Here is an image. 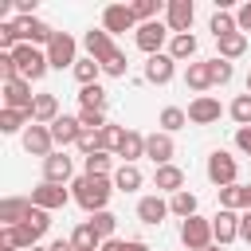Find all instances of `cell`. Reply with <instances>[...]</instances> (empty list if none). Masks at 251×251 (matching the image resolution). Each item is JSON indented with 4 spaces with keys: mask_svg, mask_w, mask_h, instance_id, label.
Segmentation results:
<instances>
[{
    "mask_svg": "<svg viewBox=\"0 0 251 251\" xmlns=\"http://www.w3.org/2000/svg\"><path fill=\"white\" fill-rule=\"evenodd\" d=\"M212 220H204V216H188L184 224H180V243L188 247V251H208L212 247Z\"/></svg>",
    "mask_w": 251,
    "mask_h": 251,
    "instance_id": "2",
    "label": "cell"
},
{
    "mask_svg": "<svg viewBox=\"0 0 251 251\" xmlns=\"http://www.w3.org/2000/svg\"><path fill=\"white\" fill-rule=\"evenodd\" d=\"M71 243H75V251H98V247H102V235H98L90 224H78V227L71 231Z\"/></svg>",
    "mask_w": 251,
    "mask_h": 251,
    "instance_id": "25",
    "label": "cell"
},
{
    "mask_svg": "<svg viewBox=\"0 0 251 251\" xmlns=\"http://www.w3.org/2000/svg\"><path fill=\"white\" fill-rule=\"evenodd\" d=\"M208 27H212V35H216V39H224V35H235V31H239V24H235V16H231L227 8H220V12L212 16V24H208Z\"/></svg>",
    "mask_w": 251,
    "mask_h": 251,
    "instance_id": "28",
    "label": "cell"
},
{
    "mask_svg": "<svg viewBox=\"0 0 251 251\" xmlns=\"http://www.w3.org/2000/svg\"><path fill=\"white\" fill-rule=\"evenodd\" d=\"M75 51H78L75 35L55 31V39L47 43V63H51V67H59V71H63V67H71V71H75V63H78V59H75Z\"/></svg>",
    "mask_w": 251,
    "mask_h": 251,
    "instance_id": "5",
    "label": "cell"
},
{
    "mask_svg": "<svg viewBox=\"0 0 251 251\" xmlns=\"http://www.w3.org/2000/svg\"><path fill=\"white\" fill-rule=\"evenodd\" d=\"M216 192H220V204H224L227 212L243 208V184H227V188H216Z\"/></svg>",
    "mask_w": 251,
    "mask_h": 251,
    "instance_id": "40",
    "label": "cell"
},
{
    "mask_svg": "<svg viewBox=\"0 0 251 251\" xmlns=\"http://www.w3.org/2000/svg\"><path fill=\"white\" fill-rule=\"evenodd\" d=\"M165 216H169V204L161 196H141L137 200V220L141 224H161Z\"/></svg>",
    "mask_w": 251,
    "mask_h": 251,
    "instance_id": "21",
    "label": "cell"
},
{
    "mask_svg": "<svg viewBox=\"0 0 251 251\" xmlns=\"http://www.w3.org/2000/svg\"><path fill=\"white\" fill-rule=\"evenodd\" d=\"M86 224H90V227H94V231L102 235V243H106V239H114V227H118V216H114V212H94V216H90Z\"/></svg>",
    "mask_w": 251,
    "mask_h": 251,
    "instance_id": "33",
    "label": "cell"
},
{
    "mask_svg": "<svg viewBox=\"0 0 251 251\" xmlns=\"http://www.w3.org/2000/svg\"><path fill=\"white\" fill-rule=\"evenodd\" d=\"M212 235H216V243L224 247V243H231V239H239V216L235 212H227V208H220L216 216H212Z\"/></svg>",
    "mask_w": 251,
    "mask_h": 251,
    "instance_id": "15",
    "label": "cell"
},
{
    "mask_svg": "<svg viewBox=\"0 0 251 251\" xmlns=\"http://www.w3.org/2000/svg\"><path fill=\"white\" fill-rule=\"evenodd\" d=\"M51 137H55V145H78V137H82V126H78V118H71V114H59V118L51 122Z\"/></svg>",
    "mask_w": 251,
    "mask_h": 251,
    "instance_id": "16",
    "label": "cell"
},
{
    "mask_svg": "<svg viewBox=\"0 0 251 251\" xmlns=\"http://www.w3.org/2000/svg\"><path fill=\"white\" fill-rule=\"evenodd\" d=\"M184 82H188L192 90H208V86H212V71H208V63H188Z\"/></svg>",
    "mask_w": 251,
    "mask_h": 251,
    "instance_id": "29",
    "label": "cell"
},
{
    "mask_svg": "<svg viewBox=\"0 0 251 251\" xmlns=\"http://www.w3.org/2000/svg\"><path fill=\"white\" fill-rule=\"evenodd\" d=\"M192 0H169V31L173 35H188V27H192Z\"/></svg>",
    "mask_w": 251,
    "mask_h": 251,
    "instance_id": "12",
    "label": "cell"
},
{
    "mask_svg": "<svg viewBox=\"0 0 251 251\" xmlns=\"http://www.w3.org/2000/svg\"><path fill=\"white\" fill-rule=\"evenodd\" d=\"M169 212H173V216H184V220H188V216H196V196H192L188 188L173 192V196H169Z\"/></svg>",
    "mask_w": 251,
    "mask_h": 251,
    "instance_id": "27",
    "label": "cell"
},
{
    "mask_svg": "<svg viewBox=\"0 0 251 251\" xmlns=\"http://www.w3.org/2000/svg\"><path fill=\"white\" fill-rule=\"evenodd\" d=\"M51 251H75V243H71V239H55V243H51Z\"/></svg>",
    "mask_w": 251,
    "mask_h": 251,
    "instance_id": "50",
    "label": "cell"
},
{
    "mask_svg": "<svg viewBox=\"0 0 251 251\" xmlns=\"http://www.w3.org/2000/svg\"><path fill=\"white\" fill-rule=\"evenodd\" d=\"M137 47L145 51V55H161V47H165V39H169V24H161V20H153V24H137Z\"/></svg>",
    "mask_w": 251,
    "mask_h": 251,
    "instance_id": "6",
    "label": "cell"
},
{
    "mask_svg": "<svg viewBox=\"0 0 251 251\" xmlns=\"http://www.w3.org/2000/svg\"><path fill=\"white\" fill-rule=\"evenodd\" d=\"M220 102L212 98V94H200V98H192L188 102V122H196V126H212V122H220Z\"/></svg>",
    "mask_w": 251,
    "mask_h": 251,
    "instance_id": "9",
    "label": "cell"
},
{
    "mask_svg": "<svg viewBox=\"0 0 251 251\" xmlns=\"http://www.w3.org/2000/svg\"><path fill=\"white\" fill-rule=\"evenodd\" d=\"M67 200H71V192H67L63 184H47V180H43L39 188H31V204H35V208H43V212H51V208H63Z\"/></svg>",
    "mask_w": 251,
    "mask_h": 251,
    "instance_id": "11",
    "label": "cell"
},
{
    "mask_svg": "<svg viewBox=\"0 0 251 251\" xmlns=\"http://www.w3.org/2000/svg\"><path fill=\"white\" fill-rule=\"evenodd\" d=\"M98 75H102V63H94V59H78V63H75V78H78L82 86H94Z\"/></svg>",
    "mask_w": 251,
    "mask_h": 251,
    "instance_id": "34",
    "label": "cell"
},
{
    "mask_svg": "<svg viewBox=\"0 0 251 251\" xmlns=\"http://www.w3.org/2000/svg\"><path fill=\"white\" fill-rule=\"evenodd\" d=\"M75 192V200L94 216V212H106V200H110V176H90V173H82V176H75V184H71Z\"/></svg>",
    "mask_w": 251,
    "mask_h": 251,
    "instance_id": "1",
    "label": "cell"
},
{
    "mask_svg": "<svg viewBox=\"0 0 251 251\" xmlns=\"http://www.w3.org/2000/svg\"><path fill=\"white\" fill-rule=\"evenodd\" d=\"M82 43H86V51H90V59H94V63H106V59H110V55H114V51H118V47H114V39H110V31H106V27H98V31H94V27H90V31H86V35H82Z\"/></svg>",
    "mask_w": 251,
    "mask_h": 251,
    "instance_id": "14",
    "label": "cell"
},
{
    "mask_svg": "<svg viewBox=\"0 0 251 251\" xmlns=\"http://www.w3.org/2000/svg\"><path fill=\"white\" fill-rule=\"evenodd\" d=\"M114 188H122V192L141 188V169H137V165H122V169L114 173Z\"/></svg>",
    "mask_w": 251,
    "mask_h": 251,
    "instance_id": "30",
    "label": "cell"
},
{
    "mask_svg": "<svg viewBox=\"0 0 251 251\" xmlns=\"http://www.w3.org/2000/svg\"><path fill=\"white\" fill-rule=\"evenodd\" d=\"M216 43H220V59H227V63H231V59H239V55L247 51V35H243V31L224 35V39H216Z\"/></svg>",
    "mask_w": 251,
    "mask_h": 251,
    "instance_id": "26",
    "label": "cell"
},
{
    "mask_svg": "<svg viewBox=\"0 0 251 251\" xmlns=\"http://www.w3.org/2000/svg\"><path fill=\"white\" fill-rule=\"evenodd\" d=\"M0 251H8V247H0Z\"/></svg>",
    "mask_w": 251,
    "mask_h": 251,
    "instance_id": "56",
    "label": "cell"
},
{
    "mask_svg": "<svg viewBox=\"0 0 251 251\" xmlns=\"http://www.w3.org/2000/svg\"><path fill=\"white\" fill-rule=\"evenodd\" d=\"M126 67H129V63H126V55H122V51H114V55L102 63V71H106V75H114V78H122V75H126Z\"/></svg>",
    "mask_w": 251,
    "mask_h": 251,
    "instance_id": "45",
    "label": "cell"
},
{
    "mask_svg": "<svg viewBox=\"0 0 251 251\" xmlns=\"http://www.w3.org/2000/svg\"><path fill=\"white\" fill-rule=\"evenodd\" d=\"M239 239H247V243H251V208L239 216Z\"/></svg>",
    "mask_w": 251,
    "mask_h": 251,
    "instance_id": "48",
    "label": "cell"
},
{
    "mask_svg": "<svg viewBox=\"0 0 251 251\" xmlns=\"http://www.w3.org/2000/svg\"><path fill=\"white\" fill-rule=\"evenodd\" d=\"M16 27H20V39H27V43H51V39H55V31H51L43 20H35V16L16 20Z\"/></svg>",
    "mask_w": 251,
    "mask_h": 251,
    "instance_id": "20",
    "label": "cell"
},
{
    "mask_svg": "<svg viewBox=\"0 0 251 251\" xmlns=\"http://www.w3.org/2000/svg\"><path fill=\"white\" fill-rule=\"evenodd\" d=\"M173 71H176V59L173 55H149V63H145V78L149 82H157V86H165L169 78H173Z\"/></svg>",
    "mask_w": 251,
    "mask_h": 251,
    "instance_id": "18",
    "label": "cell"
},
{
    "mask_svg": "<svg viewBox=\"0 0 251 251\" xmlns=\"http://www.w3.org/2000/svg\"><path fill=\"white\" fill-rule=\"evenodd\" d=\"M243 208H251V184H243Z\"/></svg>",
    "mask_w": 251,
    "mask_h": 251,
    "instance_id": "52",
    "label": "cell"
},
{
    "mask_svg": "<svg viewBox=\"0 0 251 251\" xmlns=\"http://www.w3.org/2000/svg\"><path fill=\"white\" fill-rule=\"evenodd\" d=\"M55 118H59V98H55V94H35L31 122H39V126H51Z\"/></svg>",
    "mask_w": 251,
    "mask_h": 251,
    "instance_id": "22",
    "label": "cell"
},
{
    "mask_svg": "<svg viewBox=\"0 0 251 251\" xmlns=\"http://www.w3.org/2000/svg\"><path fill=\"white\" fill-rule=\"evenodd\" d=\"M173 153H176V145H173V137L169 133H149L145 137V157L161 169V165H173Z\"/></svg>",
    "mask_w": 251,
    "mask_h": 251,
    "instance_id": "10",
    "label": "cell"
},
{
    "mask_svg": "<svg viewBox=\"0 0 251 251\" xmlns=\"http://www.w3.org/2000/svg\"><path fill=\"white\" fill-rule=\"evenodd\" d=\"M51 145H55V137H51V126H39V122H31L27 129H24V149L31 153V157H51Z\"/></svg>",
    "mask_w": 251,
    "mask_h": 251,
    "instance_id": "8",
    "label": "cell"
},
{
    "mask_svg": "<svg viewBox=\"0 0 251 251\" xmlns=\"http://www.w3.org/2000/svg\"><path fill=\"white\" fill-rule=\"evenodd\" d=\"M208 71H212V86H227L231 75H235L227 59H208Z\"/></svg>",
    "mask_w": 251,
    "mask_h": 251,
    "instance_id": "37",
    "label": "cell"
},
{
    "mask_svg": "<svg viewBox=\"0 0 251 251\" xmlns=\"http://www.w3.org/2000/svg\"><path fill=\"white\" fill-rule=\"evenodd\" d=\"M129 8H133V16H137L141 24H153V16H157V8H161V4H157V0H133Z\"/></svg>",
    "mask_w": 251,
    "mask_h": 251,
    "instance_id": "43",
    "label": "cell"
},
{
    "mask_svg": "<svg viewBox=\"0 0 251 251\" xmlns=\"http://www.w3.org/2000/svg\"><path fill=\"white\" fill-rule=\"evenodd\" d=\"M71 173H75V165H71L67 153H51V157L43 161V180H47V184H67Z\"/></svg>",
    "mask_w": 251,
    "mask_h": 251,
    "instance_id": "17",
    "label": "cell"
},
{
    "mask_svg": "<svg viewBox=\"0 0 251 251\" xmlns=\"http://www.w3.org/2000/svg\"><path fill=\"white\" fill-rule=\"evenodd\" d=\"M153 184H157L161 192H169V196H173V192H180V184H184V173H180L176 165H161V169L153 173Z\"/></svg>",
    "mask_w": 251,
    "mask_h": 251,
    "instance_id": "23",
    "label": "cell"
},
{
    "mask_svg": "<svg viewBox=\"0 0 251 251\" xmlns=\"http://www.w3.org/2000/svg\"><path fill=\"white\" fill-rule=\"evenodd\" d=\"M24 122H31L27 110H0V129H4V133H16Z\"/></svg>",
    "mask_w": 251,
    "mask_h": 251,
    "instance_id": "38",
    "label": "cell"
},
{
    "mask_svg": "<svg viewBox=\"0 0 251 251\" xmlns=\"http://www.w3.org/2000/svg\"><path fill=\"white\" fill-rule=\"evenodd\" d=\"M235 145H239L243 153H251V126H243V129H235Z\"/></svg>",
    "mask_w": 251,
    "mask_h": 251,
    "instance_id": "47",
    "label": "cell"
},
{
    "mask_svg": "<svg viewBox=\"0 0 251 251\" xmlns=\"http://www.w3.org/2000/svg\"><path fill=\"white\" fill-rule=\"evenodd\" d=\"M137 24V16H133V8L129 4H110L106 12H102V27L114 35V31H129Z\"/></svg>",
    "mask_w": 251,
    "mask_h": 251,
    "instance_id": "13",
    "label": "cell"
},
{
    "mask_svg": "<svg viewBox=\"0 0 251 251\" xmlns=\"http://www.w3.org/2000/svg\"><path fill=\"white\" fill-rule=\"evenodd\" d=\"M169 55L173 59H192L196 55V35L188 31V35H173L169 39Z\"/></svg>",
    "mask_w": 251,
    "mask_h": 251,
    "instance_id": "31",
    "label": "cell"
},
{
    "mask_svg": "<svg viewBox=\"0 0 251 251\" xmlns=\"http://www.w3.org/2000/svg\"><path fill=\"white\" fill-rule=\"evenodd\" d=\"M12 55H16V67H20V78H27V82L43 78V75H47V67H51V63H47V55H43V51H35L31 43H20Z\"/></svg>",
    "mask_w": 251,
    "mask_h": 251,
    "instance_id": "3",
    "label": "cell"
},
{
    "mask_svg": "<svg viewBox=\"0 0 251 251\" xmlns=\"http://www.w3.org/2000/svg\"><path fill=\"white\" fill-rule=\"evenodd\" d=\"M235 173H239V165H235V157H231L227 149H216V153L208 157V180H212L216 188L235 184Z\"/></svg>",
    "mask_w": 251,
    "mask_h": 251,
    "instance_id": "4",
    "label": "cell"
},
{
    "mask_svg": "<svg viewBox=\"0 0 251 251\" xmlns=\"http://www.w3.org/2000/svg\"><path fill=\"white\" fill-rule=\"evenodd\" d=\"M31 251H51V247H31Z\"/></svg>",
    "mask_w": 251,
    "mask_h": 251,
    "instance_id": "53",
    "label": "cell"
},
{
    "mask_svg": "<svg viewBox=\"0 0 251 251\" xmlns=\"http://www.w3.org/2000/svg\"><path fill=\"white\" fill-rule=\"evenodd\" d=\"M208 251H220V243H212V247H208Z\"/></svg>",
    "mask_w": 251,
    "mask_h": 251,
    "instance_id": "54",
    "label": "cell"
},
{
    "mask_svg": "<svg viewBox=\"0 0 251 251\" xmlns=\"http://www.w3.org/2000/svg\"><path fill=\"white\" fill-rule=\"evenodd\" d=\"M27 212H31V200H24V196H8V200H0V224H4V227L24 224Z\"/></svg>",
    "mask_w": 251,
    "mask_h": 251,
    "instance_id": "19",
    "label": "cell"
},
{
    "mask_svg": "<svg viewBox=\"0 0 251 251\" xmlns=\"http://www.w3.org/2000/svg\"><path fill=\"white\" fill-rule=\"evenodd\" d=\"M188 122V110H180V106H165L161 110V133H173V129H180Z\"/></svg>",
    "mask_w": 251,
    "mask_h": 251,
    "instance_id": "35",
    "label": "cell"
},
{
    "mask_svg": "<svg viewBox=\"0 0 251 251\" xmlns=\"http://www.w3.org/2000/svg\"><path fill=\"white\" fill-rule=\"evenodd\" d=\"M231 118L239 122V129H243V126H251V94H239V98L231 102Z\"/></svg>",
    "mask_w": 251,
    "mask_h": 251,
    "instance_id": "42",
    "label": "cell"
},
{
    "mask_svg": "<svg viewBox=\"0 0 251 251\" xmlns=\"http://www.w3.org/2000/svg\"><path fill=\"white\" fill-rule=\"evenodd\" d=\"M24 227H27V231L35 235V243H39V239H43V231L51 227V216H47L43 208H35V204H31V212H27V220H24Z\"/></svg>",
    "mask_w": 251,
    "mask_h": 251,
    "instance_id": "32",
    "label": "cell"
},
{
    "mask_svg": "<svg viewBox=\"0 0 251 251\" xmlns=\"http://www.w3.org/2000/svg\"><path fill=\"white\" fill-rule=\"evenodd\" d=\"M98 251H126V239H106Z\"/></svg>",
    "mask_w": 251,
    "mask_h": 251,
    "instance_id": "49",
    "label": "cell"
},
{
    "mask_svg": "<svg viewBox=\"0 0 251 251\" xmlns=\"http://www.w3.org/2000/svg\"><path fill=\"white\" fill-rule=\"evenodd\" d=\"M118 157H122L126 165H133L137 157H145V137H141L137 129H126V137H122V149H118Z\"/></svg>",
    "mask_w": 251,
    "mask_h": 251,
    "instance_id": "24",
    "label": "cell"
},
{
    "mask_svg": "<svg viewBox=\"0 0 251 251\" xmlns=\"http://www.w3.org/2000/svg\"><path fill=\"white\" fill-rule=\"evenodd\" d=\"M86 173L90 176H106L110 173V153H90L86 157Z\"/></svg>",
    "mask_w": 251,
    "mask_h": 251,
    "instance_id": "44",
    "label": "cell"
},
{
    "mask_svg": "<svg viewBox=\"0 0 251 251\" xmlns=\"http://www.w3.org/2000/svg\"><path fill=\"white\" fill-rule=\"evenodd\" d=\"M126 251H149V247H145L141 239H126Z\"/></svg>",
    "mask_w": 251,
    "mask_h": 251,
    "instance_id": "51",
    "label": "cell"
},
{
    "mask_svg": "<svg viewBox=\"0 0 251 251\" xmlns=\"http://www.w3.org/2000/svg\"><path fill=\"white\" fill-rule=\"evenodd\" d=\"M235 24H239V31H251V0L235 12Z\"/></svg>",
    "mask_w": 251,
    "mask_h": 251,
    "instance_id": "46",
    "label": "cell"
},
{
    "mask_svg": "<svg viewBox=\"0 0 251 251\" xmlns=\"http://www.w3.org/2000/svg\"><path fill=\"white\" fill-rule=\"evenodd\" d=\"M247 94H251V75H247Z\"/></svg>",
    "mask_w": 251,
    "mask_h": 251,
    "instance_id": "55",
    "label": "cell"
},
{
    "mask_svg": "<svg viewBox=\"0 0 251 251\" xmlns=\"http://www.w3.org/2000/svg\"><path fill=\"white\" fill-rule=\"evenodd\" d=\"M78 126H82L86 133H102L110 122H106V114H102V110H82V114H78Z\"/></svg>",
    "mask_w": 251,
    "mask_h": 251,
    "instance_id": "39",
    "label": "cell"
},
{
    "mask_svg": "<svg viewBox=\"0 0 251 251\" xmlns=\"http://www.w3.org/2000/svg\"><path fill=\"white\" fill-rule=\"evenodd\" d=\"M122 137H126L122 126H106V129H102V153H118V149H122Z\"/></svg>",
    "mask_w": 251,
    "mask_h": 251,
    "instance_id": "41",
    "label": "cell"
},
{
    "mask_svg": "<svg viewBox=\"0 0 251 251\" xmlns=\"http://www.w3.org/2000/svg\"><path fill=\"white\" fill-rule=\"evenodd\" d=\"M31 106H35V94H31V82L27 78L4 82V110H27L31 114Z\"/></svg>",
    "mask_w": 251,
    "mask_h": 251,
    "instance_id": "7",
    "label": "cell"
},
{
    "mask_svg": "<svg viewBox=\"0 0 251 251\" xmlns=\"http://www.w3.org/2000/svg\"><path fill=\"white\" fill-rule=\"evenodd\" d=\"M78 102H82V110H102L106 106V90L94 82V86H82L78 90Z\"/></svg>",
    "mask_w": 251,
    "mask_h": 251,
    "instance_id": "36",
    "label": "cell"
}]
</instances>
